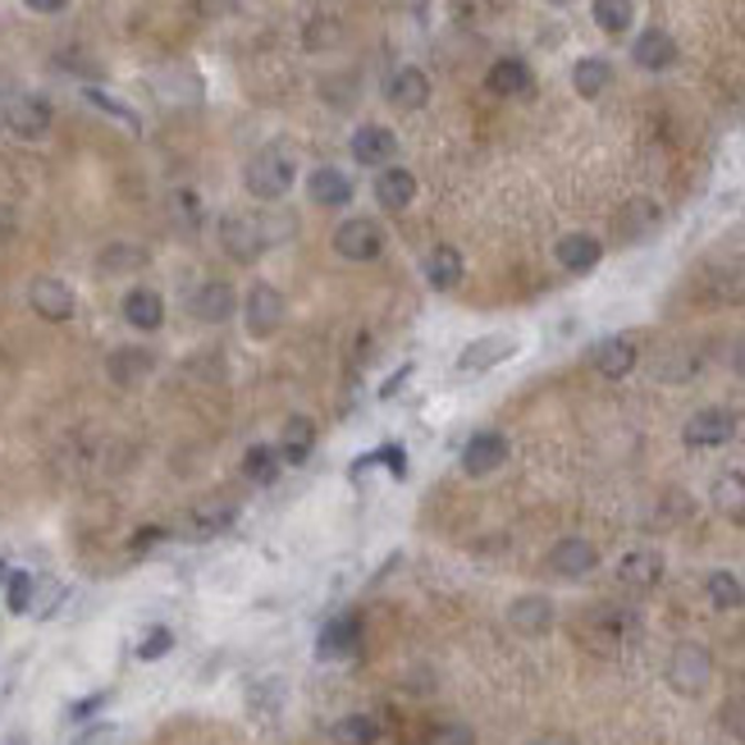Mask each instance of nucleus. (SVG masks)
Here are the masks:
<instances>
[{
  "mask_svg": "<svg viewBox=\"0 0 745 745\" xmlns=\"http://www.w3.org/2000/svg\"><path fill=\"white\" fill-rule=\"evenodd\" d=\"M293 161L279 152V146H266V152H256L243 170V183H247V193L261 197V202H279L288 188H293Z\"/></svg>",
  "mask_w": 745,
  "mask_h": 745,
  "instance_id": "f257e3e1",
  "label": "nucleus"
},
{
  "mask_svg": "<svg viewBox=\"0 0 745 745\" xmlns=\"http://www.w3.org/2000/svg\"><path fill=\"white\" fill-rule=\"evenodd\" d=\"M710 682H714V654L700 641H682L673 650V659H667V686L682 695H700Z\"/></svg>",
  "mask_w": 745,
  "mask_h": 745,
  "instance_id": "f03ea898",
  "label": "nucleus"
},
{
  "mask_svg": "<svg viewBox=\"0 0 745 745\" xmlns=\"http://www.w3.org/2000/svg\"><path fill=\"white\" fill-rule=\"evenodd\" d=\"M220 243L234 261H256L261 252L271 247V225L256 215H225V225H220Z\"/></svg>",
  "mask_w": 745,
  "mask_h": 745,
  "instance_id": "7ed1b4c3",
  "label": "nucleus"
},
{
  "mask_svg": "<svg viewBox=\"0 0 745 745\" xmlns=\"http://www.w3.org/2000/svg\"><path fill=\"white\" fill-rule=\"evenodd\" d=\"M334 247H339V256H348V261H376L385 252V234H380L376 220L353 215L334 229Z\"/></svg>",
  "mask_w": 745,
  "mask_h": 745,
  "instance_id": "20e7f679",
  "label": "nucleus"
},
{
  "mask_svg": "<svg viewBox=\"0 0 745 745\" xmlns=\"http://www.w3.org/2000/svg\"><path fill=\"white\" fill-rule=\"evenodd\" d=\"M736 435V417L727 412V407H704V412H695L682 430V439L691 443V449H718V443H727Z\"/></svg>",
  "mask_w": 745,
  "mask_h": 745,
  "instance_id": "39448f33",
  "label": "nucleus"
},
{
  "mask_svg": "<svg viewBox=\"0 0 745 745\" xmlns=\"http://www.w3.org/2000/svg\"><path fill=\"white\" fill-rule=\"evenodd\" d=\"M6 129L14 137H23V142L47 137V129H51V101H42V96H14L6 105Z\"/></svg>",
  "mask_w": 745,
  "mask_h": 745,
  "instance_id": "423d86ee",
  "label": "nucleus"
},
{
  "mask_svg": "<svg viewBox=\"0 0 745 745\" xmlns=\"http://www.w3.org/2000/svg\"><path fill=\"white\" fill-rule=\"evenodd\" d=\"M594 563H600V553H594V544L581 540V535H568L549 549V572L563 576V581H581L585 572H594Z\"/></svg>",
  "mask_w": 745,
  "mask_h": 745,
  "instance_id": "0eeeda50",
  "label": "nucleus"
},
{
  "mask_svg": "<svg viewBox=\"0 0 745 745\" xmlns=\"http://www.w3.org/2000/svg\"><path fill=\"white\" fill-rule=\"evenodd\" d=\"M508 357H517V334H486V339H476V344L462 348L458 370H462V376H480V370H490V366H499Z\"/></svg>",
  "mask_w": 745,
  "mask_h": 745,
  "instance_id": "6e6552de",
  "label": "nucleus"
},
{
  "mask_svg": "<svg viewBox=\"0 0 745 745\" xmlns=\"http://www.w3.org/2000/svg\"><path fill=\"white\" fill-rule=\"evenodd\" d=\"M284 325V297L271 284H252L247 293V329L256 339H271V334Z\"/></svg>",
  "mask_w": 745,
  "mask_h": 745,
  "instance_id": "1a4fd4ad",
  "label": "nucleus"
},
{
  "mask_svg": "<svg viewBox=\"0 0 745 745\" xmlns=\"http://www.w3.org/2000/svg\"><path fill=\"white\" fill-rule=\"evenodd\" d=\"M508 462V439L499 430H480L467 439V449H462V467L467 476H490Z\"/></svg>",
  "mask_w": 745,
  "mask_h": 745,
  "instance_id": "9d476101",
  "label": "nucleus"
},
{
  "mask_svg": "<svg viewBox=\"0 0 745 745\" xmlns=\"http://www.w3.org/2000/svg\"><path fill=\"white\" fill-rule=\"evenodd\" d=\"M590 361H594V370H600V376H609V380H622L626 370H636V361H641V348H636V339H631V334H613V339L594 344Z\"/></svg>",
  "mask_w": 745,
  "mask_h": 745,
  "instance_id": "9b49d317",
  "label": "nucleus"
},
{
  "mask_svg": "<svg viewBox=\"0 0 745 745\" xmlns=\"http://www.w3.org/2000/svg\"><path fill=\"white\" fill-rule=\"evenodd\" d=\"M28 303H32V312L42 316V320H69L73 316V288L64 284V279H51V275H42V279H32V288H28Z\"/></svg>",
  "mask_w": 745,
  "mask_h": 745,
  "instance_id": "f8f14e48",
  "label": "nucleus"
},
{
  "mask_svg": "<svg viewBox=\"0 0 745 745\" xmlns=\"http://www.w3.org/2000/svg\"><path fill=\"white\" fill-rule=\"evenodd\" d=\"M508 622L521 636H544L553 626V600L549 594H521V600L508 604Z\"/></svg>",
  "mask_w": 745,
  "mask_h": 745,
  "instance_id": "ddd939ff",
  "label": "nucleus"
},
{
  "mask_svg": "<svg viewBox=\"0 0 745 745\" xmlns=\"http://www.w3.org/2000/svg\"><path fill=\"white\" fill-rule=\"evenodd\" d=\"M398 156V137L380 124H361L353 133V161L357 165H389Z\"/></svg>",
  "mask_w": 745,
  "mask_h": 745,
  "instance_id": "4468645a",
  "label": "nucleus"
},
{
  "mask_svg": "<svg viewBox=\"0 0 745 745\" xmlns=\"http://www.w3.org/2000/svg\"><path fill=\"white\" fill-rule=\"evenodd\" d=\"M618 581L631 590H654L663 581V553L659 549H631L618 563Z\"/></svg>",
  "mask_w": 745,
  "mask_h": 745,
  "instance_id": "2eb2a0df",
  "label": "nucleus"
},
{
  "mask_svg": "<svg viewBox=\"0 0 745 745\" xmlns=\"http://www.w3.org/2000/svg\"><path fill=\"white\" fill-rule=\"evenodd\" d=\"M558 266L572 271V275H585L600 266V256H604V243L594 238V234H568V238H558Z\"/></svg>",
  "mask_w": 745,
  "mask_h": 745,
  "instance_id": "dca6fc26",
  "label": "nucleus"
},
{
  "mask_svg": "<svg viewBox=\"0 0 745 745\" xmlns=\"http://www.w3.org/2000/svg\"><path fill=\"white\" fill-rule=\"evenodd\" d=\"M631 60H636L641 69H673L677 64V42L667 37L663 28H645L641 37H636V47H631Z\"/></svg>",
  "mask_w": 745,
  "mask_h": 745,
  "instance_id": "f3484780",
  "label": "nucleus"
},
{
  "mask_svg": "<svg viewBox=\"0 0 745 745\" xmlns=\"http://www.w3.org/2000/svg\"><path fill=\"white\" fill-rule=\"evenodd\" d=\"M385 96L398 105V110H421L426 101H430V79L421 69H398V73H389V83H385Z\"/></svg>",
  "mask_w": 745,
  "mask_h": 745,
  "instance_id": "a211bd4d",
  "label": "nucleus"
},
{
  "mask_svg": "<svg viewBox=\"0 0 745 745\" xmlns=\"http://www.w3.org/2000/svg\"><path fill=\"white\" fill-rule=\"evenodd\" d=\"M188 307H193L197 320L220 325V320H229V316H234V288H229V284H220V279H206V284L188 297Z\"/></svg>",
  "mask_w": 745,
  "mask_h": 745,
  "instance_id": "6ab92c4d",
  "label": "nucleus"
},
{
  "mask_svg": "<svg viewBox=\"0 0 745 745\" xmlns=\"http://www.w3.org/2000/svg\"><path fill=\"white\" fill-rule=\"evenodd\" d=\"M357 645H361V622L357 618H334L320 631L316 654L320 659H348V654H357Z\"/></svg>",
  "mask_w": 745,
  "mask_h": 745,
  "instance_id": "aec40b11",
  "label": "nucleus"
},
{
  "mask_svg": "<svg viewBox=\"0 0 745 745\" xmlns=\"http://www.w3.org/2000/svg\"><path fill=\"white\" fill-rule=\"evenodd\" d=\"M307 193L316 206H348L353 202V178L334 165H320L312 178H307Z\"/></svg>",
  "mask_w": 745,
  "mask_h": 745,
  "instance_id": "412c9836",
  "label": "nucleus"
},
{
  "mask_svg": "<svg viewBox=\"0 0 745 745\" xmlns=\"http://www.w3.org/2000/svg\"><path fill=\"white\" fill-rule=\"evenodd\" d=\"M417 197V178L412 170H402V165H385V174L376 178V202L385 211H402V206H412Z\"/></svg>",
  "mask_w": 745,
  "mask_h": 745,
  "instance_id": "4be33fe9",
  "label": "nucleus"
},
{
  "mask_svg": "<svg viewBox=\"0 0 745 745\" xmlns=\"http://www.w3.org/2000/svg\"><path fill=\"white\" fill-rule=\"evenodd\" d=\"M486 88H490L494 96H521V92H531V64H527V60H517V55L490 64Z\"/></svg>",
  "mask_w": 745,
  "mask_h": 745,
  "instance_id": "5701e85b",
  "label": "nucleus"
},
{
  "mask_svg": "<svg viewBox=\"0 0 745 745\" xmlns=\"http://www.w3.org/2000/svg\"><path fill=\"white\" fill-rule=\"evenodd\" d=\"M124 320L133 329H161L165 325V303L152 288H129L124 293Z\"/></svg>",
  "mask_w": 745,
  "mask_h": 745,
  "instance_id": "b1692460",
  "label": "nucleus"
},
{
  "mask_svg": "<svg viewBox=\"0 0 745 745\" xmlns=\"http://www.w3.org/2000/svg\"><path fill=\"white\" fill-rule=\"evenodd\" d=\"M312 443H316V426L307 417H288L279 430V458L288 467H303L312 458Z\"/></svg>",
  "mask_w": 745,
  "mask_h": 745,
  "instance_id": "393cba45",
  "label": "nucleus"
},
{
  "mask_svg": "<svg viewBox=\"0 0 745 745\" xmlns=\"http://www.w3.org/2000/svg\"><path fill=\"white\" fill-rule=\"evenodd\" d=\"M710 499H714V508L727 517V521H745V476L741 471H723L718 480H714V490H710Z\"/></svg>",
  "mask_w": 745,
  "mask_h": 745,
  "instance_id": "a878e982",
  "label": "nucleus"
},
{
  "mask_svg": "<svg viewBox=\"0 0 745 745\" xmlns=\"http://www.w3.org/2000/svg\"><path fill=\"white\" fill-rule=\"evenodd\" d=\"M426 279H430V288H439V293L458 288V284H462V252H458V247H435V252L426 256Z\"/></svg>",
  "mask_w": 745,
  "mask_h": 745,
  "instance_id": "bb28decb",
  "label": "nucleus"
},
{
  "mask_svg": "<svg viewBox=\"0 0 745 745\" xmlns=\"http://www.w3.org/2000/svg\"><path fill=\"white\" fill-rule=\"evenodd\" d=\"M609 83H613V64H609V60H600V55L576 60V69H572V88H576L585 101H594Z\"/></svg>",
  "mask_w": 745,
  "mask_h": 745,
  "instance_id": "cd10ccee",
  "label": "nucleus"
},
{
  "mask_svg": "<svg viewBox=\"0 0 745 745\" xmlns=\"http://www.w3.org/2000/svg\"><path fill=\"white\" fill-rule=\"evenodd\" d=\"M279 449H271V443H252V449L243 453V476L256 480V486H271V480L279 476Z\"/></svg>",
  "mask_w": 745,
  "mask_h": 745,
  "instance_id": "c85d7f7f",
  "label": "nucleus"
},
{
  "mask_svg": "<svg viewBox=\"0 0 745 745\" xmlns=\"http://www.w3.org/2000/svg\"><path fill=\"white\" fill-rule=\"evenodd\" d=\"M714 297L718 303H745V256H732L714 271Z\"/></svg>",
  "mask_w": 745,
  "mask_h": 745,
  "instance_id": "c756f323",
  "label": "nucleus"
},
{
  "mask_svg": "<svg viewBox=\"0 0 745 745\" xmlns=\"http://www.w3.org/2000/svg\"><path fill=\"white\" fill-rule=\"evenodd\" d=\"M146 370H152V353H146V348H120V353H110V380L133 385L137 376H146Z\"/></svg>",
  "mask_w": 745,
  "mask_h": 745,
  "instance_id": "7c9ffc66",
  "label": "nucleus"
},
{
  "mask_svg": "<svg viewBox=\"0 0 745 745\" xmlns=\"http://www.w3.org/2000/svg\"><path fill=\"white\" fill-rule=\"evenodd\" d=\"M225 527H234V508H229V503H211V508H197V512H193V521H188L193 540H211V535H220Z\"/></svg>",
  "mask_w": 745,
  "mask_h": 745,
  "instance_id": "2f4dec72",
  "label": "nucleus"
},
{
  "mask_svg": "<svg viewBox=\"0 0 745 745\" xmlns=\"http://www.w3.org/2000/svg\"><path fill=\"white\" fill-rule=\"evenodd\" d=\"M631 19H636V6H631V0H594V23H600L609 37L626 32Z\"/></svg>",
  "mask_w": 745,
  "mask_h": 745,
  "instance_id": "473e14b6",
  "label": "nucleus"
},
{
  "mask_svg": "<svg viewBox=\"0 0 745 745\" xmlns=\"http://www.w3.org/2000/svg\"><path fill=\"white\" fill-rule=\"evenodd\" d=\"M32 594H37V576L23 572V568H10V576H6V604H10V613H28L32 609Z\"/></svg>",
  "mask_w": 745,
  "mask_h": 745,
  "instance_id": "72a5a7b5",
  "label": "nucleus"
},
{
  "mask_svg": "<svg viewBox=\"0 0 745 745\" xmlns=\"http://www.w3.org/2000/svg\"><path fill=\"white\" fill-rule=\"evenodd\" d=\"M710 600H714V609L732 613V609L745 604V585H741L732 572H714V576H710Z\"/></svg>",
  "mask_w": 745,
  "mask_h": 745,
  "instance_id": "f704fd0d",
  "label": "nucleus"
},
{
  "mask_svg": "<svg viewBox=\"0 0 745 745\" xmlns=\"http://www.w3.org/2000/svg\"><path fill=\"white\" fill-rule=\"evenodd\" d=\"M174 650V631L170 626H152L146 636L137 641V659H146V663H156V659H165Z\"/></svg>",
  "mask_w": 745,
  "mask_h": 745,
  "instance_id": "c9c22d12",
  "label": "nucleus"
},
{
  "mask_svg": "<svg viewBox=\"0 0 745 745\" xmlns=\"http://www.w3.org/2000/svg\"><path fill=\"white\" fill-rule=\"evenodd\" d=\"M334 736H339V741H361V745H366V741H376V736H380V727L370 723L366 714H353V718H344L339 727H334Z\"/></svg>",
  "mask_w": 745,
  "mask_h": 745,
  "instance_id": "e433bc0d",
  "label": "nucleus"
},
{
  "mask_svg": "<svg viewBox=\"0 0 745 745\" xmlns=\"http://www.w3.org/2000/svg\"><path fill=\"white\" fill-rule=\"evenodd\" d=\"M718 723H723L727 736L745 741V695H732V700L723 704V710H718Z\"/></svg>",
  "mask_w": 745,
  "mask_h": 745,
  "instance_id": "4c0bfd02",
  "label": "nucleus"
},
{
  "mask_svg": "<svg viewBox=\"0 0 745 745\" xmlns=\"http://www.w3.org/2000/svg\"><path fill=\"white\" fill-rule=\"evenodd\" d=\"M83 96H88V101H92L96 110H105V115H115V120H124V124H129V129L137 133V115H133V110H124V105H120L115 96H105V92H96V88H88Z\"/></svg>",
  "mask_w": 745,
  "mask_h": 745,
  "instance_id": "58836bf2",
  "label": "nucleus"
},
{
  "mask_svg": "<svg viewBox=\"0 0 745 745\" xmlns=\"http://www.w3.org/2000/svg\"><path fill=\"white\" fill-rule=\"evenodd\" d=\"M105 266H142V252H120V243L105 252Z\"/></svg>",
  "mask_w": 745,
  "mask_h": 745,
  "instance_id": "ea45409f",
  "label": "nucleus"
},
{
  "mask_svg": "<svg viewBox=\"0 0 745 745\" xmlns=\"http://www.w3.org/2000/svg\"><path fill=\"white\" fill-rule=\"evenodd\" d=\"M101 704H105V695H92V700H83V704H73L69 718H73V723H79V718H92V714L101 710Z\"/></svg>",
  "mask_w": 745,
  "mask_h": 745,
  "instance_id": "a19ab883",
  "label": "nucleus"
},
{
  "mask_svg": "<svg viewBox=\"0 0 745 745\" xmlns=\"http://www.w3.org/2000/svg\"><path fill=\"white\" fill-rule=\"evenodd\" d=\"M23 6H28V10H37V14H60V10L69 6V0H23Z\"/></svg>",
  "mask_w": 745,
  "mask_h": 745,
  "instance_id": "79ce46f5",
  "label": "nucleus"
},
{
  "mask_svg": "<svg viewBox=\"0 0 745 745\" xmlns=\"http://www.w3.org/2000/svg\"><path fill=\"white\" fill-rule=\"evenodd\" d=\"M161 535H165L161 527H146V531H137V540H133V549H137V553H142V549H152V544H156Z\"/></svg>",
  "mask_w": 745,
  "mask_h": 745,
  "instance_id": "37998d69",
  "label": "nucleus"
},
{
  "mask_svg": "<svg viewBox=\"0 0 745 745\" xmlns=\"http://www.w3.org/2000/svg\"><path fill=\"white\" fill-rule=\"evenodd\" d=\"M430 741H471L467 727H443V732H430Z\"/></svg>",
  "mask_w": 745,
  "mask_h": 745,
  "instance_id": "c03bdc74",
  "label": "nucleus"
},
{
  "mask_svg": "<svg viewBox=\"0 0 745 745\" xmlns=\"http://www.w3.org/2000/svg\"><path fill=\"white\" fill-rule=\"evenodd\" d=\"M6 576H10V563H6V558H0V585H6Z\"/></svg>",
  "mask_w": 745,
  "mask_h": 745,
  "instance_id": "a18cd8bd",
  "label": "nucleus"
},
{
  "mask_svg": "<svg viewBox=\"0 0 745 745\" xmlns=\"http://www.w3.org/2000/svg\"><path fill=\"white\" fill-rule=\"evenodd\" d=\"M736 366H741V370H745V348H741V357H736Z\"/></svg>",
  "mask_w": 745,
  "mask_h": 745,
  "instance_id": "49530a36",
  "label": "nucleus"
},
{
  "mask_svg": "<svg viewBox=\"0 0 745 745\" xmlns=\"http://www.w3.org/2000/svg\"><path fill=\"white\" fill-rule=\"evenodd\" d=\"M553 6H572V0H553Z\"/></svg>",
  "mask_w": 745,
  "mask_h": 745,
  "instance_id": "de8ad7c7",
  "label": "nucleus"
}]
</instances>
